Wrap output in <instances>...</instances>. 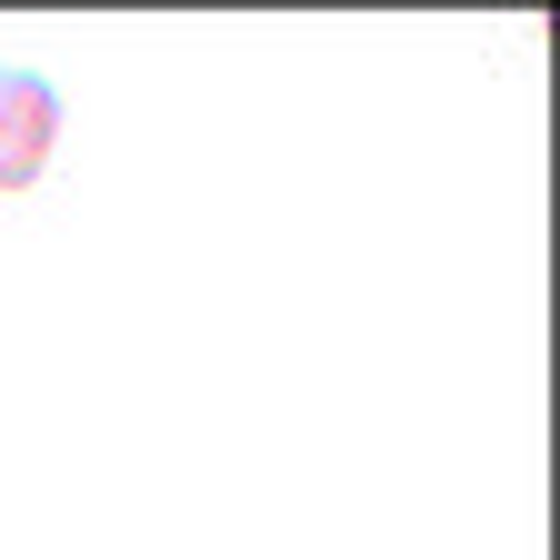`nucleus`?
<instances>
[{"mask_svg":"<svg viewBox=\"0 0 560 560\" xmlns=\"http://www.w3.org/2000/svg\"><path fill=\"white\" fill-rule=\"evenodd\" d=\"M60 151V91L40 70H0V190H31Z\"/></svg>","mask_w":560,"mask_h":560,"instance_id":"f257e3e1","label":"nucleus"}]
</instances>
